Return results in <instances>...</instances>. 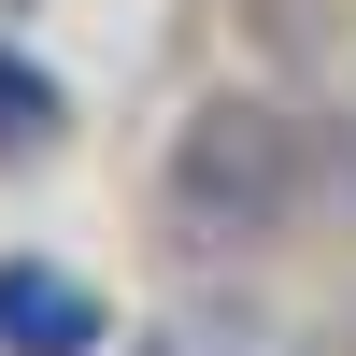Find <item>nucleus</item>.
<instances>
[{"mask_svg": "<svg viewBox=\"0 0 356 356\" xmlns=\"http://www.w3.org/2000/svg\"><path fill=\"white\" fill-rule=\"evenodd\" d=\"M285 214H314V129H285L271 100H214L186 114V143H171V228L214 257L271 243Z\"/></svg>", "mask_w": 356, "mask_h": 356, "instance_id": "nucleus-1", "label": "nucleus"}, {"mask_svg": "<svg viewBox=\"0 0 356 356\" xmlns=\"http://www.w3.org/2000/svg\"><path fill=\"white\" fill-rule=\"evenodd\" d=\"M114 342V300L72 285L57 257H0V356H100Z\"/></svg>", "mask_w": 356, "mask_h": 356, "instance_id": "nucleus-2", "label": "nucleus"}, {"mask_svg": "<svg viewBox=\"0 0 356 356\" xmlns=\"http://www.w3.org/2000/svg\"><path fill=\"white\" fill-rule=\"evenodd\" d=\"M57 143V86L29 72V43H0V157H43Z\"/></svg>", "mask_w": 356, "mask_h": 356, "instance_id": "nucleus-3", "label": "nucleus"}, {"mask_svg": "<svg viewBox=\"0 0 356 356\" xmlns=\"http://www.w3.org/2000/svg\"><path fill=\"white\" fill-rule=\"evenodd\" d=\"M314 214H328V228H356V114L314 143Z\"/></svg>", "mask_w": 356, "mask_h": 356, "instance_id": "nucleus-4", "label": "nucleus"}]
</instances>
